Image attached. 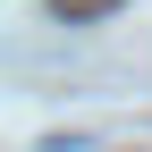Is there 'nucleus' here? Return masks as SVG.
Segmentation results:
<instances>
[{"instance_id": "obj_1", "label": "nucleus", "mask_w": 152, "mask_h": 152, "mask_svg": "<svg viewBox=\"0 0 152 152\" xmlns=\"http://www.w3.org/2000/svg\"><path fill=\"white\" fill-rule=\"evenodd\" d=\"M110 9H118V0H51L59 26H93V17H110Z\"/></svg>"}]
</instances>
